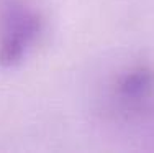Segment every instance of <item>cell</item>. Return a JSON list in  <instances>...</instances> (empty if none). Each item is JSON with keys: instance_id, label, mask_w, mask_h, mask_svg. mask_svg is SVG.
Masks as SVG:
<instances>
[{"instance_id": "cell-2", "label": "cell", "mask_w": 154, "mask_h": 153, "mask_svg": "<svg viewBox=\"0 0 154 153\" xmlns=\"http://www.w3.org/2000/svg\"><path fill=\"white\" fill-rule=\"evenodd\" d=\"M118 96L125 102H141L154 91V72L146 68L131 69L118 81Z\"/></svg>"}, {"instance_id": "cell-1", "label": "cell", "mask_w": 154, "mask_h": 153, "mask_svg": "<svg viewBox=\"0 0 154 153\" xmlns=\"http://www.w3.org/2000/svg\"><path fill=\"white\" fill-rule=\"evenodd\" d=\"M43 30V18L21 0H7L0 8V64L13 68L26 58Z\"/></svg>"}, {"instance_id": "cell-3", "label": "cell", "mask_w": 154, "mask_h": 153, "mask_svg": "<svg viewBox=\"0 0 154 153\" xmlns=\"http://www.w3.org/2000/svg\"><path fill=\"white\" fill-rule=\"evenodd\" d=\"M152 127H154V123H152Z\"/></svg>"}]
</instances>
